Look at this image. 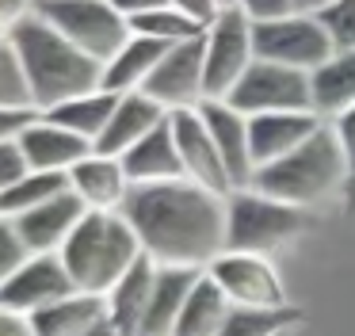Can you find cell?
<instances>
[{
	"label": "cell",
	"mask_w": 355,
	"mask_h": 336,
	"mask_svg": "<svg viewBox=\"0 0 355 336\" xmlns=\"http://www.w3.org/2000/svg\"><path fill=\"white\" fill-rule=\"evenodd\" d=\"M88 336H123V333H119V325H115V321L107 317V313H103V317L96 321L92 328H88Z\"/></svg>",
	"instance_id": "obj_43"
},
{
	"label": "cell",
	"mask_w": 355,
	"mask_h": 336,
	"mask_svg": "<svg viewBox=\"0 0 355 336\" xmlns=\"http://www.w3.org/2000/svg\"><path fill=\"white\" fill-rule=\"evenodd\" d=\"M230 103L241 107L245 115L313 111V84H309V73H302V69L256 58L248 73L237 81V88L230 92Z\"/></svg>",
	"instance_id": "obj_9"
},
{
	"label": "cell",
	"mask_w": 355,
	"mask_h": 336,
	"mask_svg": "<svg viewBox=\"0 0 355 336\" xmlns=\"http://www.w3.org/2000/svg\"><path fill=\"white\" fill-rule=\"evenodd\" d=\"M0 336H35V325H31V317L0 305Z\"/></svg>",
	"instance_id": "obj_40"
},
{
	"label": "cell",
	"mask_w": 355,
	"mask_h": 336,
	"mask_svg": "<svg viewBox=\"0 0 355 336\" xmlns=\"http://www.w3.org/2000/svg\"><path fill=\"white\" fill-rule=\"evenodd\" d=\"M35 115H39L35 107H0V142L4 137H19Z\"/></svg>",
	"instance_id": "obj_37"
},
{
	"label": "cell",
	"mask_w": 355,
	"mask_h": 336,
	"mask_svg": "<svg viewBox=\"0 0 355 336\" xmlns=\"http://www.w3.org/2000/svg\"><path fill=\"white\" fill-rule=\"evenodd\" d=\"M207 42V99H230L237 81L256 61L252 19L241 8H225L202 35Z\"/></svg>",
	"instance_id": "obj_8"
},
{
	"label": "cell",
	"mask_w": 355,
	"mask_h": 336,
	"mask_svg": "<svg viewBox=\"0 0 355 336\" xmlns=\"http://www.w3.org/2000/svg\"><path fill=\"white\" fill-rule=\"evenodd\" d=\"M69 187L88 203V210H123L134 183L123 168V157L92 149L69 168Z\"/></svg>",
	"instance_id": "obj_17"
},
{
	"label": "cell",
	"mask_w": 355,
	"mask_h": 336,
	"mask_svg": "<svg viewBox=\"0 0 355 336\" xmlns=\"http://www.w3.org/2000/svg\"><path fill=\"white\" fill-rule=\"evenodd\" d=\"M202 35L168 46V53L141 88L164 111H187V107H199L207 99V42H202Z\"/></svg>",
	"instance_id": "obj_10"
},
{
	"label": "cell",
	"mask_w": 355,
	"mask_h": 336,
	"mask_svg": "<svg viewBox=\"0 0 355 336\" xmlns=\"http://www.w3.org/2000/svg\"><path fill=\"white\" fill-rule=\"evenodd\" d=\"M199 111L207 119L210 134L218 142V153H222L225 168L233 176V187H248L256 172L252 142H248V115L241 107H233L230 99H202Z\"/></svg>",
	"instance_id": "obj_15"
},
{
	"label": "cell",
	"mask_w": 355,
	"mask_h": 336,
	"mask_svg": "<svg viewBox=\"0 0 355 336\" xmlns=\"http://www.w3.org/2000/svg\"><path fill=\"white\" fill-rule=\"evenodd\" d=\"M199 267H161L157 264V283H153V298H149L146 321H141L138 336H172L176 333L180 310H184L191 287L199 283Z\"/></svg>",
	"instance_id": "obj_23"
},
{
	"label": "cell",
	"mask_w": 355,
	"mask_h": 336,
	"mask_svg": "<svg viewBox=\"0 0 355 336\" xmlns=\"http://www.w3.org/2000/svg\"><path fill=\"white\" fill-rule=\"evenodd\" d=\"M347 180H352V165H347V153L329 122H321L286 157L260 165L252 172V187L291 206H302V210L336 191H347Z\"/></svg>",
	"instance_id": "obj_3"
},
{
	"label": "cell",
	"mask_w": 355,
	"mask_h": 336,
	"mask_svg": "<svg viewBox=\"0 0 355 336\" xmlns=\"http://www.w3.org/2000/svg\"><path fill=\"white\" fill-rule=\"evenodd\" d=\"M141 252L161 267L207 271L225 252V195L187 180L134 183L123 203Z\"/></svg>",
	"instance_id": "obj_1"
},
{
	"label": "cell",
	"mask_w": 355,
	"mask_h": 336,
	"mask_svg": "<svg viewBox=\"0 0 355 336\" xmlns=\"http://www.w3.org/2000/svg\"><path fill=\"white\" fill-rule=\"evenodd\" d=\"M172 134L180 145V160H184V176L202 187L218 191V195H230L233 191V176L225 168L218 142L210 134L207 119H202L199 107H187V111H172Z\"/></svg>",
	"instance_id": "obj_13"
},
{
	"label": "cell",
	"mask_w": 355,
	"mask_h": 336,
	"mask_svg": "<svg viewBox=\"0 0 355 336\" xmlns=\"http://www.w3.org/2000/svg\"><path fill=\"white\" fill-rule=\"evenodd\" d=\"M298 321L294 305H275V310H256V305H233L225 325L218 328V336H275Z\"/></svg>",
	"instance_id": "obj_29"
},
{
	"label": "cell",
	"mask_w": 355,
	"mask_h": 336,
	"mask_svg": "<svg viewBox=\"0 0 355 336\" xmlns=\"http://www.w3.org/2000/svg\"><path fill=\"white\" fill-rule=\"evenodd\" d=\"M27 172H31V165H27V153H24V145H19V137H4V142H0V191L12 187V183Z\"/></svg>",
	"instance_id": "obj_34"
},
{
	"label": "cell",
	"mask_w": 355,
	"mask_h": 336,
	"mask_svg": "<svg viewBox=\"0 0 355 336\" xmlns=\"http://www.w3.org/2000/svg\"><path fill=\"white\" fill-rule=\"evenodd\" d=\"M73 290H77V283H73V275L65 271V264H62L58 252H31L27 264L0 287V305L12 310V313L31 317V313L42 310V305L58 302V298L73 294Z\"/></svg>",
	"instance_id": "obj_12"
},
{
	"label": "cell",
	"mask_w": 355,
	"mask_h": 336,
	"mask_svg": "<svg viewBox=\"0 0 355 336\" xmlns=\"http://www.w3.org/2000/svg\"><path fill=\"white\" fill-rule=\"evenodd\" d=\"M233 302L225 298V290L210 279L207 271L199 275V283L191 287L184 310H180V321H176V333L172 336H218V328L225 325Z\"/></svg>",
	"instance_id": "obj_26"
},
{
	"label": "cell",
	"mask_w": 355,
	"mask_h": 336,
	"mask_svg": "<svg viewBox=\"0 0 355 336\" xmlns=\"http://www.w3.org/2000/svg\"><path fill=\"white\" fill-rule=\"evenodd\" d=\"M168 53V42L149 35H130L107 61H103V88L123 96V92H141L161 58Z\"/></svg>",
	"instance_id": "obj_21"
},
{
	"label": "cell",
	"mask_w": 355,
	"mask_h": 336,
	"mask_svg": "<svg viewBox=\"0 0 355 336\" xmlns=\"http://www.w3.org/2000/svg\"><path fill=\"white\" fill-rule=\"evenodd\" d=\"M275 336H291V328H286V333H275Z\"/></svg>",
	"instance_id": "obj_46"
},
{
	"label": "cell",
	"mask_w": 355,
	"mask_h": 336,
	"mask_svg": "<svg viewBox=\"0 0 355 336\" xmlns=\"http://www.w3.org/2000/svg\"><path fill=\"white\" fill-rule=\"evenodd\" d=\"M347 199H352V206H355V172H352V180H347Z\"/></svg>",
	"instance_id": "obj_44"
},
{
	"label": "cell",
	"mask_w": 355,
	"mask_h": 336,
	"mask_svg": "<svg viewBox=\"0 0 355 336\" xmlns=\"http://www.w3.org/2000/svg\"><path fill=\"white\" fill-rule=\"evenodd\" d=\"M123 168L130 176V183H161L184 176L180 145H176V134H172V115L123 153Z\"/></svg>",
	"instance_id": "obj_20"
},
{
	"label": "cell",
	"mask_w": 355,
	"mask_h": 336,
	"mask_svg": "<svg viewBox=\"0 0 355 336\" xmlns=\"http://www.w3.org/2000/svg\"><path fill=\"white\" fill-rule=\"evenodd\" d=\"M306 210L283 199L263 195L260 187H233L225 195V249L233 252H260L271 256L286 241L302 233Z\"/></svg>",
	"instance_id": "obj_5"
},
{
	"label": "cell",
	"mask_w": 355,
	"mask_h": 336,
	"mask_svg": "<svg viewBox=\"0 0 355 336\" xmlns=\"http://www.w3.org/2000/svg\"><path fill=\"white\" fill-rule=\"evenodd\" d=\"M321 126L317 111H263L248 115V142H252L256 168L286 157L294 145H302L313 130Z\"/></svg>",
	"instance_id": "obj_18"
},
{
	"label": "cell",
	"mask_w": 355,
	"mask_h": 336,
	"mask_svg": "<svg viewBox=\"0 0 355 336\" xmlns=\"http://www.w3.org/2000/svg\"><path fill=\"white\" fill-rule=\"evenodd\" d=\"M207 275L225 290L233 305H256V310H275V305H291L286 302L283 279L275 275L268 256L260 252H233L225 249L214 264L207 267Z\"/></svg>",
	"instance_id": "obj_11"
},
{
	"label": "cell",
	"mask_w": 355,
	"mask_h": 336,
	"mask_svg": "<svg viewBox=\"0 0 355 336\" xmlns=\"http://www.w3.org/2000/svg\"><path fill=\"white\" fill-rule=\"evenodd\" d=\"M153 283H157V260H149L146 252L138 256V264L107 290V317L119 325L123 336H138L141 321H146L149 298H153Z\"/></svg>",
	"instance_id": "obj_22"
},
{
	"label": "cell",
	"mask_w": 355,
	"mask_h": 336,
	"mask_svg": "<svg viewBox=\"0 0 355 336\" xmlns=\"http://www.w3.org/2000/svg\"><path fill=\"white\" fill-rule=\"evenodd\" d=\"M321 23L336 50H355V0H332L321 12Z\"/></svg>",
	"instance_id": "obj_32"
},
{
	"label": "cell",
	"mask_w": 355,
	"mask_h": 336,
	"mask_svg": "<svg viewBox=\"0 0 355 336\" xmlns=\"http://www.w3.org/2000/svg\"><path fill=\"white\" fill-rule=\"evenodd\" d=\"M233 8H241V12H245L252 23L279 19V15H291L294 12L291 0H233Z\"/></svg>",
	"instance_id": "obj_35"
},
{
	"label": "cell",
	"mask_w": 355,
	"mask_h": 336,
	"mask_svg": "<svg viewBox=\"0 0 355 336\" xmlns=\"http://www.w3.org/2000/svg\"><path fill=\"white\" fill-rule=\"evenodd\" d=\"M172 4H176L180 12H187L195 23H202V27H210V23H214L218 15L225 12L222 0H172Z\"/></svg>",
	"instance_id": "obj_38"
},
{
	"label": "cell",
	"mask_w": 355,
	"mask_h": 336,
	"mask_svg": "<svg viewBox=\"0 0 355 336\" xmlns=\"http://www.w3.org/2000/svg\"><path fill=\"white\" fill-rule=\"evenodd\" d=\"M0 218H4V210H0Z\"/></svg>",
	"instance_id": "obj_47"
},
{
	"label": "cell",
	"mask_w": 355,
	"mask_h": 336,
	"mask_svg": "<svg viewBox=\"0 0 355 336\" xmlns=\"http://www.w3.org/2000/svg\"><path fill=\"white\" fill-rule=\"evenodd\" d=\"M111 4H115L126 19H138V15H146V12H157V8L172 4V0H111Z\"/></svg>",
	"instance_id": "obj_41"
},
{
	"label": "cell",
	"mask_w": 355,
	"mask_h": 336,
	"mask_svg": "<svg viewBox=\"0 0 355 336\" xmlns=\"http://www.w3.org/2000/svg\"><path fill=\"white\" fill-rule=\"evenodd\" d=\"M329 126L336 130L340 145H344V153H347V165H352V172H355V103L347 107V111H340L336 119H329Z\"/></svg>",
	"instance_id": "obj_36"
},
{
	"label": "cell",
	"mask_w": 355,
	"mask_h": 336,
	"mask_svg": "<svg viewBox=\"0 0 355 336\" xmlns=\"http://www.w3.org/2000/svg\"><path fill=\"white\" fill-rule=\"evenodd\" d=\"M0 107H35L31 84H27V73H24V61H19L12 38L0 42Z\"/></svg>",
	"instance_id": "obj_31"
},
{
	"label": "cell",
	"mask_w": 355,
	"mask_h": 336,
	"mask_svg": "<svg viewBox=\"0 0 355 336\" xmlns=\"http://www.w3.org/2000/svg\"><path fill=\"white\" fill-rule=\"evenodd\" d=\"M115 103H119V96H115V92L96 88V92H85V96L65 99V103L50 107V111H42V115H46V119H54V122H62L65 130H73V134L88 137V142L96 145V137H100L103 130H107V122H111V111H115Z\"/></svg>",
	"instance_id": "obj_27"
},
{
	"label": "cell",
	"mask_w": 355,
	"mask_h": 336,
	"mask_svg": "<svg viewBox=\"0 0 355 336\" xmlns=\"http://www.w3.org/2000/svg\"><path fill=\"white\" fill-rule=\"evenodd\" d=\"M313 84V111L321 119H336L355 103V50H332L329 61L309 73Z\"/></svg>",
	"instance_id": "obj_25"
},
{
	"label": "cell",
	"mask_w": 355,
	"mask_h": 336,
	"mask_svg": "<svg viewBox=\"0 0 355 336\" xmlns=\"http://www.w3.org/2000/svg\"><path fill=\"white\" fill-rule=\"evenodd\" d=\"M12 46L24 61L35 111H50V107L65 103L73 96L103 88V61H96L80 46H73L42 15L27 12L19 19V27L12 31Z\"/></svg>",
	"instance_id": "obj_2"
},
{
	"label": "cell",
	"mask_w": 355,
	"mask_h": 336,
	"mask_svg": "<svg viewBox=\"0 0 355 336\" xmlns=\"http://www.w3.org/2000/svg\"><path fill=\"white\" fill-rule=\"evenodd\" d=\"M103 313H107V298L103 294L73 290V294L42 305L39 313H31V325H35V336H88V328Z\"/></svg>",
	"instance_id": "obj_24"
},
{
	"label": "cell",
	"mask_w": 355,
	"mask_h": 336,
	"mask_svg": "<svg viewBox=\"0 0 355 336\" xmlns=\"http://www.w3.org/2000/svg\"><path fill=\"white\" fill-rule=\"evenodd\" d=\"M62 264L77 290L107 294L141 256V241L123 210H88L62 244Z\"/></svg>",
	"instance_id": "obj_4"
},
{
	"label": "cell",
	"mask_w": 355,
	"mask_h": 336,
	"mask_svg": "<svg viewBox=\"0 0 355 336\" xmlns=\"http://www.w3.org/2000/svg\"><path fill=\"white\" fill-rule=\"evenodd\" d=\"M168 115L172 111H164V107L157 103L153 96H146V92H123L115 111H111L107 130L96 137V149L111 153V157H123L134 142H141L149 130H157Z\"/></svg>",
	"instance_id": "obj_19"
},
{
	"label": "cell",
	"mask_w": 355,
	"mask_h": 336,
	"mask_svg": "<svg viewBox=\"0 0 355 336\" xmlns=\"http://www.w3.org/2000/svg\"><path fill=\"white\" fill-rule=\"evenodd\" d=\"M19 145H24V153H27V165H31V168H42V172H69V168L77 165L80 157H88V153L96 149L88 137L65 130L62 122L46 119L42 111L24 126Z\"/></svg>",
	"instance_id": "obj_16"
},
{
	"label": "cell",
	"mask_w": 355,
	"mask_h": 336,
	"mask_svg": "<svg viewBox=\"0 0 355 336\" xmlns=\"http://www.w3.org/2000/svg\"><path fill=\"white\" fill-rule=\"evenodd\" d=\"M252 38H256V58L279 61V65L302 69V73H313L336 50L321 15H302V12L252 23Z\"/></svg>",
	"instance_id": "obj_7"
},
{
	"label": "cell",
	"mask_w": 355,
	"mask_h": 336,
	"mask_svg": "<svg viewBox=\"0 0 355 336\" xmlns=\"http://www.w3.org/2000/svg\"><path fill=\"white\" fill-rule=\"evenodd\" d=\"M222 4H225V8H233V0H222Z\"/></svg>",
	"instance_id": "obj_45"
},
{
	"label": "cell",
	"mask_w": 355,
	"mask_h": 336,
	"mask_svg": "<svg viewBox=\"0 0 355 336\" xmlns=\"http://www.w3.org/2000/svg\"><path fill=\"white\" fill-rule=\"evenodd\" d=\"M27 12H31V0H0V42H8Z\"/></svg>",
	"instance_id": "obj_39"
},
{
	"label": "cell",
	"mask_w": 355,
	"mask_h": 336,
	"mask_svg": "<svg viewBox=\"0 0 355 336\" xmlns=\"http://www.w3.org/2000/svg\"><path fill=\"white\" fill-rule=\"evenodd\" d=\"M291 4H294V12H302V15H321L332 0H291Z\"/></svg>",
	"instance_id": "obj_42"
},
{
	"label": "cell",
	"mask_w": 355,
	"mask_h": 336,
	"mask_svg": "<svg viewBox=\"0 0 355 336\" xmlns=\"http://www.w3.org/2000/svg\"><path fill=\"white\" fill-rule=\"evenodd\" d=\"M130 31L176 46V42H187V38H199L207 27L195 23L187 12H180L176 4H164V8H157V12H146V15H138V19H130Z\"/></svg>",
	"instance_id": "obj_30"
},
{
	"label": "cell",
	"mask_w": 355,
	"mask_h": 336,
	"mask_svg": "<svg viewBox=\"0 0 355 336\" xmlns=\"http://www.w3.org/2000/svg\"><path fill=\"white\" fill-rule=\"evenodd\" d=\"M88 214V203L73 187H65L62 195L46 199V203L31 206V210L16 214V229L27 241L31 252H62V244L69 241V233L80 226V218Z\"/></svg>",
	"instance_id": "obj_14"
},
{
	"label": "cell",
	"mask_w": 355,
	"mask_h": 336,
	"mask_svg": "<svg viewBox=\"0 0 355 336\" xmlns=\"http://www.w3.org/2000/svg\"><path fill=\"white\" fill-rule=\"evenodd\" d=\"M31 12L96 61H107L134 35L130 19L111 0H31Z\"/></svg>",
	"instance_id": "obj_6"
},
{
	"label": "cell",
	"mask_w": 355,
	"mask_h": 336,
	"mask_svg": "<svg viewBox=\"0 0 355 336\" xmlns=\"http://www.w3.org/2000/svg\"><path fill=\"white\" fill-rule=\"evenodd\" d=\"M69 187V172H42V168H31L27 176H19L12 187L0 191V210L4 218H16V214L31 210V206L46 203V199L62 195Z\"/></svg>",
	"instance_id": "obj_28"
},
{
	"label": "cell",
	"mask_w": 355,
	"mask_h": 336,
	"mask_svg": "<svg viewBox=\"0 0 355 336\" xmlns=\"http://www.w3.org/2000/svg\"><path fill=\"white\" fill-rule=\"evenodd\" d=\"M27 256H31V249H27V241L19 237L16 221L0 218V287L27 264Z\"/></svg>",
	"instance_id": "obj_33"
}]
</instances>
